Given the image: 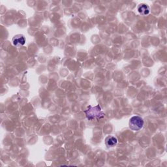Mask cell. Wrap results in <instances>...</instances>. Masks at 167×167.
<instances>
[{"mask_svg":"<svg viewBox=\"0 0 167 167\" xmlns=\"http://www.w3.org/2000/svg\"><path fill=\"white\" fill-rule=\"evenodd\" d=\"M84 113L89 120H93L95 119L99 120L105 117V113L102 111L101 108L99 105L88 106L87 109L84 110Z\"/></svg>","mask_w":167,"mask_h":167,"instance_id":"cell-1","label":"cell"},{"mask_svg":"<svg viewBox=\"0 0 167 167\" xmlns=\"http://www.w3.org/2000/svg\"><path fill=\"white\" fill-rule=\"evenodd\" d=\"M144 120L140 116H133L130 119L129 121V127L130 129L135 131H138L143 127Z\"/></svg>","mask_w":167,"mask_h":167,"instance_id":"cell-2","label":"cell"},{"mask_svg":"<svg viewBox=\"0 0 167 167\" xmlns=\"http://www.w3.org/2000/svg\"><path fill=\"white\" fill-rule=\"evenodd\" d=\"M12 43L15 46H22L26 43V39L24 36L22 35H17L13 38Z\"/></svg>","mask_w":167,"mask_h":167,"instance_id":"cell-3","label":"cell"},{"mask_svg":"<svg viewBox=\"0 0 167 167\" xmlns=\"http://www.w3.org/2000/svg\"><path fill=\"white\" fill-rule=\"evenodd\" d=\"M138 11L140 14L143 16H146L150 13V8L146 4H141L138 7Z\"/></svg>","mask_w":167,"mask_h":167,"instance_id":"cell-4","label":"cell"},{"mask_svg":"<svg viewBox=\"0 0 167 167\" xmlns=\"http://www.w3.org/2000/svg\"><path fill=\"white\" fill-rule=\"evenodd\" d=\"M118 143V139L115 137L109 136L106 139V144L108 147H113Z\"/></svg>","mask_w":167,"mask_h":167,"instance_id":"cell-5","label":"cell"}]
</instances>
